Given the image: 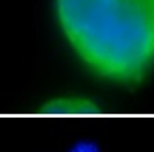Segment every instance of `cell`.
Segmentation results:
<instances>
[{"label":"cell","instance_id":"6da1fadb","mask_svg":"<svg viewBox=\"0 0 154 152\" xmlns=\"http://www.w3.org/2000/svg\"><path fill=\"white\" fill-rule=\"evenodd\" d=\"M63 38L96 78L132 87L154 71V0H53Z\"/></svg>","mask_w":154,"mask_h":152},{"label":"cell","instance_id":"7a4b0ae2","mask_svg":"<svg viewBox=\"0 0 154 152\" xmlns=\"http://www.w3.org/2000/svg\"><path fill=\"white\" fill-rule=\"evenodd\" d=\"M65 152H100V148L91 139H78V141H74Z\"/></svg>","mask_w":154,"mask_h":152}]
</instances>
